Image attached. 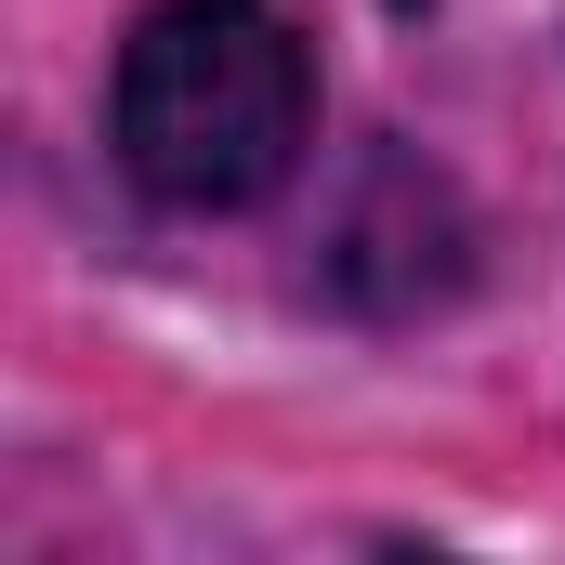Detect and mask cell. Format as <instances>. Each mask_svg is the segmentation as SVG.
<instances>
[{
  "label": "cell",
  "instance_id": "1",
  "mask_svg": "<svg viewBox=\"0 0 565 565\" xmlns=\"http://www.w3.org/2000/svg\"><path fill=\"white\" fill-rule=\"evenodd\" d=\"M316 132V66L264 0H158L119 53V171L171 211L277 198Z\"/></svg>",
  "mask_w": 565,
  "mask_h": 565
}]
</instances>
